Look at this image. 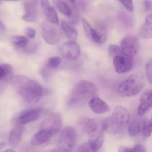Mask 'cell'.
I'll use <instances>...</instances> for the list:
<instances>
[{
	"label": "cell",
	"mask_w": 152,
	"mask_h": 152,
	"mask_svg": "<svg viewBox=\"0 0 152 152\" xmlns=\"http://www.w3.org/2000/svg\"><path fill=\"white\" fill-rule=\"evenodd\" d=\"M62 126V114L59 112H53L49 114L44 121L42 122L41 129L49 131L54 136L59 131Z\"/></svg>",
	"instance_id": "cell-9"
},
{
	"label": "cell",
	"mask_w": 152,
	"mask_h": 152,
	"mask_svg": "<svg viewBox=\"0 0 152 152\" xmlns=\"http://www.w3.org/2000/svg\"><path fill=\"white\" fill-rule=\"evenodd\" d=\"M113 65L116 72L118 74H125L132 70L133 62L130 57L120 54L113 58Z\"/></svg>",
	"instance_id": "cell-12"
},
{
	"label": "cell",
	"mask_w": 152,
	"mask_h": 152,
	"mask_svg": "<svg viewBox=\"0 0 152 152\" xmlns=\"http://www.w3.org/2000/svg\"><path fill=\"white\" fill-rule=\"evenodd\" d=\"M52 137H53V135L49 131L40 129V130L32 137L31 142L33 145L39 146V145H41L47 142Z\"/></svg>",
	"instance_id": "cell-20"
},
{
	"label": "cell",
	"mask_w": 152,
	"mask_h": 152,
	"mask_svg": "<svg viewBox=\"0 0 152 152\" xmlns=\"http://www.w3.org/2000/svg\"><path fill=\"white\" fill-rule=\"evenodd\" d=\"M61 28L63 31L64 34L69 39L70 41H76L78 38V31L77 30L74 24L71 22H67V21H62L61 23Z\"/></svg>",
	"instance_id": "cell-22"
},
{
	"label": "cell",
	"mask_w": 152,
	"mask_h": 152,
	"mask_svg": "<svg viewBox=\"0 0 152 152\" xmlns=\"http://www.w3.org/2000/svg\"><path fill=\"white\" fill-rule=\"evenodd\" d=\"M24 126L22 125H14V127L9 135V144L13 148H16L20 144L22 139Z\"/></svg>",
	"instance_id": "cell-19"
},
{
	"label": "cell",
	"mask_w": 152,
	"mask_h": 152,
	"mask_svg": "<svg viewBox=\"0 0 152 152\" xmlns=\"http://www.w3.org/2000/svg\"></svg>",
	"instance_id": "cell-41"
},
{
	"label": "cell",
	"mask_w": 152,
	"mask_h": 152,
	"mask_svg": "<svg viewBox=\"0 0 152 152\" xmlns=\"http://www.w3.org/2000/svg\"><path fill=\"white\" fill-rule=\"evenodd\" d=\"M42 113V108H28L17 113L13 119L14 125H22L33 123L39 118Z\"/></svg>",
	"instance_id": "cell-6"
},
{
	"label": "cell",
	"mask_w": 152,
	"mask_h": 152,
	"mask_svg": "<svg viewBox=\"0 0 152 152\" xmlns=\"http://www.w3.org/2000/svg\"><path fill=\"white\" fill-rule=\"evenodd\" d=\"M5 30V26L4 25V24L2 23V22L0 21V31H3Z\"/></svg>",
	"instance_id": "cell-36"
},
{
	"label": "cell",
	"mask_w": 152,
	"mask_h": 152,
	"mask_svg": "<svg viewBox=\"0 0 152 152\" xmlns=\"http://www.w3.org/2000/svg\"><path fill=\"white\" fill-rule=\"evenodd\" d=\"M62 63V58L59 56H53L48 59L47 65L50 69H55Z\"/></svg>",
	"instance_id": "cell-28"
},
{
	"label": "cell",
	"mask_w": 152,
	"mask_h": 152,
	"mask_svg": "<svg viewBox=\"0 0 152 152\" xmlns=\"http://www.w3.org/2000/svg\"><path fill=\"white\" fill-rule=\"evenodd\" d=\"M139 34L143 39H149L152 37V14L149 13L145 19V22L140 28Z\"/></svg>",
	"instance_id": "cell-21"
},
{
	"label": "cell",
	"mask_w": 152,
	"mask_h": 152,
	"mask_svg": "<svg viewBox=\"0 0 152 152\" xmlns=\"http://www.w3.org/2000/svg\"><path fill=\"white\" fill-rule=\"evenodd\" d=\"M1 152H16V151H15L13 149H12V148H7V149L4 150V151H2Z\"/></svg>",
	"instance_id": "cell-38"
},
{
	"label": "cell",
	"mask_w": 152,
	"mask_h": 152,
	"mask_svg": "<svg viewBox=\"0 0 152 152\" xmlns=\"http://www.w3.org/2000/svg\"><path fill=\"white\" fill-rule=\"evenodd\" d=\"M13 77V68L11 65L7 63L0 64V82H11Z\"/></svg>",
	"instance_id": "cell-23"
},
{
	"label": "cell",
	"mask_w": 152,
	"mask_h": 152,
	"mask_svg": "<svg viewBox=\"0 0 152 152\" xmlns=\"http://www.w3.org/2000/svg\"><path fill=\"white\" fill-rule=\"evenodd\" d=\"M119 152H132V148H128L126 146H120L118 150Z\"/></svg>",
	"instance_id": "cell-35"
},
{
	"label": "cell",
	"mask_w": 152,
	"mask_h": 152,
	"mask_svg": "<svg viewBox=\"0 0 152 152\" xmlns=\"http://www.w3.org/2000/svg\"><path fill=\"white\" fill-rule=\"evenodd\" d=\"M68 1H69V2H71V4H74V3H75L76 0H68Z\"/></svg>",
	"instance_id": "cell-39"
},
{
	"label": "cell",
	"mask_w": 152,
	"mask_h": 152,
	"mask_svg": "<svg viewBox=\"0 0 152 152\" xmlns=\"http://www.w3.org/2000/svg\"><path fill=\"white\" fill-rule=\"evenodd\" d=\"M145 84V80L142 74L136 73L120 83L117 88V92L121 97H132L138 94Z\"/></svg>",
	"instance_id": "cell-4"
},
{
	"label": "cell",
	"mask_w": 152,
	"mask_h": 152,
	"mask_svg": "<svg viewBox=\"0 0 152 152\" xmlns=\"http://www.w3.org/2000/svg\"><path fill=\"white\" fill-rule=\"evenodd\" d=\"M4 1H19V0H4Z\"/></svg>",
	"instance_id": "cell-40"
},
{
	"label": "cell",
	"mask_w": 152,
	"mask_h": 152,
	"mask_svg": "<svg viewBox=\"0 0 152 152\" xmlns=\"http://www.w3.org/2000/svg\"><path fill=\"white\" fill-rule=\"evenodd\" d=\"M142 120H140L138 116H134L133 118L130 120L128 126V132L131 137H134L140 133Z\"/></svg>",
	"instance_id": "cell-24"
},
{
	"label": "cell",
	"mask_w": 152,
	"mask_h": 152,
	"mask_svg": "<svg viewBox=\"0 0 152 152\" xmlns=\"http://www.w3.org/2000/svg\"><path fill=\"white\" fill-rule=\"evenodd\" d=\"M78 123L81 130L89 136L93 134L97 131V124L91 118L87 117H81L79 119Z\"/></svg>",
	"instance_id": "cell-18"
},
{
	"label": "cell",
	"mask_w": 152,
	"mask_h": 152,
	"mask_svg": "<svg viewBox=\"0 0 152 152\" xmlns=\"http://www.w3.org/2000/svg\"><path fill=\"white\" fill-rule=\"evenodd\" d=\"M82 23H83L85 34L91 41L97 44H102L106 41V35L94 28L86 19H82Z\"/></svg>",
	"instance_id": "cell-11"
},
{
	"label": "cell",
	"mask_w": 152,
	"mask_h": 152,
	"mask_svg": "<svg viewBox=\"0 0 152 152\" xmlns=\"http://www.w3.org/2000/svg\"><path fill=\"white\" fill-rule=\"evenodd\" d=\"M59 51L64 59L70 61L77 60L81 55V49L76 41H68L63 43L59 48Z\"/></svg>",
	"instance_id": "cell-10"
},
{
	"label": "cell",
	"mask_w": 152,
	"mask_h": 152,
	"mask_svg": "<svg viewBox=\"0 0 152 152\" xmlns=\"http://www.w3.org/2000/svg\"><path fill=\"white\" fill-rule=\"evenodd\" d=\"M131 120L129 111L123 106H117L112 114L102 120V131L111 134L123 132L128 127Z\"/></svg>",
	"instance_id": "cell-2"
},
{
	"label": "cell",
	"mask_w": 152,
	"mask_h": 152,
	"mask_svg": "<svg viewBox=\"0 0 152 152\" xmlns=\"http://www.w3.org/2000/svg\"><path fill=\"white\" fill-rule=\"evenodd\" d=\"M120 48L122 54L128 57H133L138 53V50H139V39L134 36H126L122 39Z\"/></svg>",
	"instance_id": "cell-7"
},
{
	"label": "cell",
	"mask_w": 152,
	"mask_h": 152,
	"mask_svg": "<svg viewBox=\"0 0 152 152\" xmlns=\"http://www.w3.org/2000/svg\"><path fill=\"white\" fill-rule=\"evenodd\" d=\"M56 26L48 22L42 24V36L48 44L56 45L60 40L62 33Z\"/></svg>",
	"instance_id": "cell-8"
},
{
	"label": "cell",
	"mask_w": 152,
	"mask_h": 152,
	"mask_svg": "<svg viewBox=\"0 0 152 152\" xmlns=\"http://www.w3.org/2000/svg\"><path fill=\"white\" fill-rule=\"evenodd\" d=\"M97 93V87L91 82L83 80L74 87L70 95L68 103L70 105H80L86 103Z\"/></svg>",
	"instance_id": "cell-3"
},
{
	"label": "cell",
	"mask_w": 152,
	"mask_h": 152,
	"mask_svg": "<svg viewBox=\"0 0 152 152\" xmlns=\"http://www.w3.org/2000/svg\"><path fill=\"white\" fill-rule=\"evenodd\" d=\"M77 142V132L71 126H66L60 132L57 148L65 152H71Z\"/></svg>",
	"instance_id": "cell-5"
},
{
	"label": "cell",
	"mask_w": 152,
	"mask_h": 152,
	"mask_svg": "<svg viewBox=\"0 0 152 152\" xmlns=\"http://www.w3.org/2000/svg\"><path fill=\"white\" fill-rule=\"evenodd\" d=\"M104 134L102 131H96L93 134L90 135L88 144L91 152H98L102 148L104 143Z\"/></svg>",
	"instance_id": "cell-17"
},
{
	"label": "cell",
	"mask_w": 152,
	"mask_h": 152,
	"mask_svg": "<svg viewBox=\"0 0 152 152\" xmlns=\"http://www.w3.org/2000/svg\"><path fill=\"white\" fill-rule=\"evenodd\" d=\"M10 42L16 48H25L28 44V39L25 36L15 35L10 37Z\"/></svg>",
	"instance_id": "cell-26"
},
{
	"label": "cell",
	"mask_w": 152,
	"mask_h": 152,
	"mask_svg": "<svg viewBox=\"0 0 152 152\" xmlns=\"http://www.w3.org/2000/svg\"><path fill=\"white\" fill-rule=\"evenodd\" d=\"M11 83L16 91L28 103H37L42 97L43 88L36 80L25 75H16L13 77Z\"/></svg>",
	"instance_id": "cell-1"
},
{
	"label": "cell",
	"mask_w": 152,
	"mask_h": 152,
	"mask_svg": "<svg viewBox=\"0 0 152 152\" xmlns=\"http://www.w3.org/2000/svg\"><path fill=\"white\" fill-rule=\"evenodd\" d=\"M120 2L124 6L125 8L129 12L132 13L134 11V5L132 0H119Z\"/></svg>",
	"instance_id": "cell-31"
},
{
	"label": "cell",
	"mask_w": 152,
	"mask_h": 152,
	"mask_svg": "<svg viewBox=\"0 0 152 152\" xmlns=\"http://www.w3.org/2000/svg\"><path fill=\"white\" fill-rule=\"evenodd\" d=\"M152 91L151 90H147L142 94L140 103L137 107V114L139 117L143 116L151 107Z\"/></svg>",
	"instance_id": "cell-16"
},
{
	"label": "cell",
	"mask_w": 152,
	"mask_h": 152,
	"mask_svg": "<svg viewBox=\"0 0 152 152\" xmlns=\"http://www.w3.org/2000/svg\"><path fill=\"white\" fill-rule=\"evenodd\" d=\"M53 2L62 14L68 18L71 17L72 15V8L65 0H53Z\"/></svg>",
	"instance_id": "cell-25"
},
{
	"label": "cell",
	"mask_w": 152,
	"mask_h": 152,
	"mask_svg": "<svg viewBox=\"0 0 152 152\" xmlns=\"http://www.w3.org/2000/svg\"><path fill=\"white\" fill-rule=\"evenodd\" d=\"M132 152H147L146 148L143 145L138 144L132 148Z\"/></svg>",
	"instance_id": "cell-33"
},
{
	"label": "cell",
	"mask_w": 152,
	"mask_h": 152,
	"mask_svg": "<svg viewBox=\"0 0 152 152\" xmlns=\"http://www.w3.org/2000/svg\"><path fill=\"white\" fill-rule=\"evenodd\" d=\"M25 33L27 38L30 39H34V37H36V34H37L35 29H34V28H31V27H28V28H27L26 29H25Z\"/></svg>",
	"instance_id": "cell-32"
},
{
	"label": "cell",
	"mask_w": 152,
	"mask_h": 152,
	"mask_svg": "<svg viewBox=\"0 0 152 152\" xmlns=\"http://www.w3.org/2000/svg\"><path fill=\"white\" fill-rule=\"evenodd\" d=\"M37 3L38 0H25L24 2L25 13L22 19L25 22H35L37 19Z\"/></svg>",
	"instance_id": "cell-13"
},
{
	"label": "cell",
	"mask_w": 152,
	"mask_h": 152,
	"mask_svg": "<svg viewBox=\"0 0 152 152\" xmlns=\"http://www.w3.org/2000/svg\"><path fill=\"white\" fill-rule=\"evenodd\" d=\"M108 53H109L110 56L113 58L114 56L122 54L120 48L118 45H111L108 47Z\"/></svg>",
	"instance_id": "cell-29"
},
{
	"label": "cell",
	"mask_w": 152,
	"mask_h": 152,
	"mask_svg": "<svg viewBox=\"0 0 152 152\" xmlns=\"http://www.w3.org/2000/svg\"><path fill=\"white\" fill-rule=\"evenodd\" d=\"M141 134L145 139L150 137L151 134V121L149 119L145 118L142 120L141 125Z\"/></svg>",
	"instance_id": "cell-27"
},
{
	"label": "cell",
	"mask_w": 152,
	"mask_h": 152,
	"mask_svg": "<svg viewBox=\"0 0 152 152\" xmlns=\"http://www.w3.org/2000/svg\"><path fill=\"white\" fill-rule=\"evenodd\" d=\"M145 75H146L147 80H148V83H152V62L151 59H150L148 62H147L146 65H145Z\"/></svg>",
	"instance_id": "cell-30"
},
{
	"label": "cell",
	"mask_w": 152,
	"mask_h": 152,
	"mask_svg": "<svg viewBox=\"0 0 152 152\" xmlns=\"http://www.w3.org/2000/svg\"><path fill=\"white\" fill-rule=\"evenodd\" d=\"M89 108L96 114H103L110 111V107L103 99L94 96L88 100Z\"/></svg>",
	"instance_id": "cell-14"
},
{
	"label": "cell",
	"mask_w": 152,
	"mask_h": 152,
	"mask_svg": "<svg viewBox=\"0 0 152 152\" xmlns=\"http://www.w3.org/2000/svg\"><path fill=\"white\" fill-rule=\"evenodd\" d=\"M144 7H145V10L146 12L151 11V1H150V0H145V1H144Z\"/></svg>",
	"instance_id": "cell-34"
},
{
	"label": "cell",
	"mask_w": 152,
	"mask_h": 152,
	"mask_svg": "<svg viewBox=\"0 0 152 152\" xmlns=\"http://www.w3.org/2000/svg\"><path fill=\"white\" fill-rule=\"evenodd\" d=\"M41 7L48 21L54 25H59V17L56 10L50 4L49 0H40Z\"/></svg>",
	"instance_id": "cell-15"
},
{
	"label": "cell",
	"mask_w": 152,
	"mask_h": 152,
	"mask_svg": "<svg viewBox=\"0 0 152 152\" xmlns=\"http://www.w3.org/2000/svg\"><path fill=\"white\" fill-rule=\"evenodd\" d=\"M6 145V143L4 142H0V151H1V150H2L3 148H4V147Z\"/></svg>",
	"instance_id": "cell-37"
}]
</instances>
